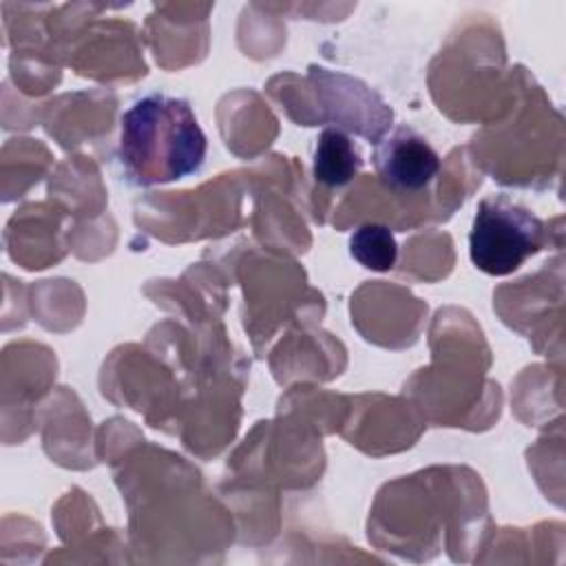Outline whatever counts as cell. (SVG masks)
Instances as JSON below:
<instances>
[{"label":"cell","instance_id":"7a4b0ae2","mask_svg":"<svg viewBox=\"0 0 566 566\" xmlns=\"http://www.w3.org/2000/svg\"><path fill=\"white\" fill-rule=\"evenodd\" d=\"M546 243L544 221L506 195H491L478 203L471 232V263L491 276H506L537 254Z\"/></svg>","mask_w":566,"mask_h":566},{"label":"cell","instance_id":"277c9868","mask_svg":"<svg viewBox=\"0 0 566 566\" xmlns=\"http://www.w3.org/2000/svg\"><path fill=\"white\" fill-rule=\"evenodd\" d=\"M360 166V153L343 128L327 126L321 130L312 157V175L318 184L327 188H340L358 175Z\"/></svg>","mask_w":566,"mask_h":566},{"label":"cell","instance_id":"6da1fadb","mask_svg":"<svg viewBox=\"0 0 566 566\" xmlns=\"http://www.w3.org/2000/svg\"><path fill=\"white\" fill-rule=\"evenodd\" d=\"M208 139L190 104L150 93L128 106L119 119L117 157L137 186H159L195 175L206 159Z\"/></svg>","mask_w":566,"mask_h":566},{"label":"cell","instance_id":"3957f363","mask_svg":"<svg viewBox=\"0 0 566 566\" xmlns=\"http://www.w3.org/2000/svg\"><path fill=\"white\" fill-rule=\"evenodd\" d=\"M374 168L385 188L411 195L427 188L440 172V157L420 133L398 126L385 139L376 142Z\"/></svg>","mask_w":566,"mask_h":566},{"label":"cell","instance_id":"5b68a950","mask_svg":"<svg viewBox=\"0 0 566 566\" xmlns=\"http://www.w3.org/2000/svg\"><path fill=\"white\" fill-rule=\"evenodd\" d=\"M349 254L371 272H387L396 265L398 241L385 223H363L349 237Z\"/></svg>","mask_w":566,"mask_h":566}]
</instances>
